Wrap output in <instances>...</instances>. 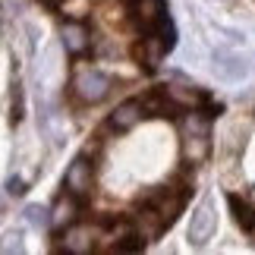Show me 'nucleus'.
Here are the masks:
<instances>
[{"mask_svg": "<svg viewBox=\"0 0 255 255\" xmlns=\"http://www.w3.org/2000/svg\"><path fill=\"white\" fill-rule=\"evenodd\" d=\"M211 230H214V211H211V205L205 202V205H199V208L192 211L189 240H192V243H205V240L211 237Z\"/></svg>", "mask_w": 255, "mask_h": 255, "instance_id": "f257e3e1", "label": "nucleus"}, {"mask_svg": "<svg viewBox=\"0 0 255 255\" xmlns=\"http://www.w3.org/2000/svg\"><path fill=\"white\" fill-rule=\"evenodd\" d=\"M88 186H92V173H88V164L85 161H76L70 173H66V192H73V195H82Z\"/></svg>", "mask_w": 255, "mask_h": 255, "instance_id": "f03ea898", "label": "nucleus"}, {"mask_svg": "<svg viewBox=\"0 0 255 255\" xmlns=\"http://www.w3.org/2000/svg\"><path fill=\"white\" fill-rule=\"evenodd\" d=\"M142 111H145L142 101H129V104L117 107V114L111 117V126H114V129H126V126H132L135 120H139V117H145Z\"/></svg>", "mask_w": 255, "mask_h": 255, "instance_id": "7ed1b4c3", "label": "nucleus"}, {"mask_svg": "<svg viewBox=\"0 0 255 255\" xmlns=\"http://www.w3.org/2000/svg\"><path fill=\"white\" fill-rule=\"evenodd\" d=\"M66 44H70V51L79 54L82 47H85V35L79 32V28H66Z\"/></svg>", "mask_w": 255, "mask_h": 255, "instance_id": "20e7f679", "label": "nucleus"}]
</instances>
